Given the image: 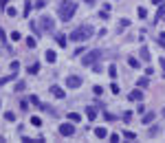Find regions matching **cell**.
Instances as JSON below:
<instances>
[{
  "mask_svg": "<svg viewBox=\"0 0 165 143\" xmlns=\"http://www.w3.org/2000/svg\"><path fill=\"white\" fill-rule=\"evenodd\" d=\"M93 35H95V29L90 24H82L71 33V40H75V42H86V40H90Z\"/></svg>",
  "mask_w": 165,
  "mask_h": 143,
  "instance_id": "cell-1",
  "label": "cell"
},
{
  "mask_svg": "<svg viewBox=\"0 0 165 143\" xmlns=\"http://www.w3.org/2000/svg\"><path fill=\"white\" fill-rule=\"evenodd\" d=\"M57 11H60V18L64 20V22H68L75 15V11H77V4L73 2V0H64V2H60V7H57Z\"/></svg>",
  "mask_w": 165,
  "mask_h": 143,
  "instance_id": "cell-2",
  "label": "cell"
},
{
  "mask_svg": "<svg viewBox=\"0 0 165 143\" xmlns=\"http://www.w3.org/2000/svg\"><path fill=\"white\" fill-rule=\"evenodd\" d=\"M38 29H42V31H53L55 29V20L51 18V15H42L38 22Z\"/></svg>",
  "mask_w": 165,
  "mask_h": 143,
  "instance_id": "cell-3",
  "label": "cell"
},
{
  "mask_svg": "<svg viewBox=\"0 0 165 143\" xmlns=\"http://www.w3.org/2000/svg\"><path fill=\"white\" fill-rule=\"evenodd\" d=\"M101 55H104V53H101V51H97V49H95V51H88V53L82 57V62H84V64H95V62L101 60Z\"/></svg>",
  "mask_w": 165,
  "mask_h": 143,
  "instance_id": "cell-4",
  "label": "cell"
},
{
  "mask_svg": "<svg viewBox=\"0 0 165 143\" xmlns=\"http://www.w3.org/2000/svg\"><path fill=\"white\" fill-rule=\"evenodd\" d=\"M60 134H62V136L75 134V123H62V125H60Z\"/></svg>",
  "mask_w": 165,
  "mask_h": 143,
  "instance_id": "cell-5",
  "label": "cell"
},
{
  "mask_svg": "<svg viewBox=\"0 0 165 143\" xmlns=\"http://www.w3.org/2000/svg\"><path fill=\"white\" fill-rule=\"evenodd\" d=\"M66 86H68V88H79V86H82V77L68 75V77H66Z\"/></svg>",
  "mask_w": 165,
  "mask_h": 143,
  "instance_id": "cell-6",
  "label": "cell"
},
{
  "mask_svg": "<svg viewBox=\"0 0 165 143\" xmlns=\"http://www.w3.org/2000/svg\"><path fill=\"white\" fill-rule=\"evenodd\" d=\"M128 99H130V101H141V99H143V90H139V88L132 90V93L128 95Z\"/></svg>",
  "mask_w": 165,
  "mask_h": 143,
  "instance_id": "cell-7",
  "label": "cell"
},
{
  "mask_svg": "<svg viewBox=\"0 0 165 143\" xmlns=\"http://www.w3.org/2000/svg\"><path fill=\"white\" fill-rule=\"evenodd\" d=\"M86 117L90 121H95V117H97V106H86Z\"/></svg>",
  "mask_w": 165,
  "mask_h": 143,
  "instance_id": "cell-8",
  "label": "cell"
},
{
  "mask_svg": "<svg viewBox=\"0 0 165 143\" xmlns=\"http://www.w3.org/2000/svg\"><path fill=\"white\" fill-rule=\"evenodd\" d=\"M95 136H97V139H106V136H108V130H106V128H95Z\"/></svg>",
  "mask_w": 165,
  "mask_h": 143,
  "instance_id": "cell-9",
  "label": "cell"
},
{
  "mask_svg": "<svg viewBox=\"0 0 165 143\" xmlns=\"http://www.w3.org/2000/svg\"><path fill=\"white\" fill-rule=\"evenodd\" d=\"M139 53H141V60H145V62H150V51H147V46H141V51H139Z\"/></svg>",
  "mask_w": 165,
  "mask_h": 143,
  "instance_id": "cell-10",
  "label": "cell"
},
{
  "mask_svg": "<svg viewBox=\"0 0 165 143\" xmlns=\"http://www.w3.org/2000/svg\"><path fill=\"white\" fill-rule=\"evenodd\" d=\"M51 93H53L55 97H60V99H62V97H64V90H62L60 86H51Z\"/></svg>",
  "mask_w": 165,
  "mask_h": 143,
  "instance_id": "cell-11",
  "label": "cell"
},
{
  "mask_svg": "<svg viewBox=\"0 0 165 143\" xmlns=\"http://www.w3.org/2000/svg\"><path fill=\"white\" fill-rule=\"evenodd\" d=\"M68 121H73V123H79V121H82L79 112H68Z\"/></svg>",
  "mask_w": 165,
  "mask_h": 143,
  "instance_id": "cell-12",
  "label": "cell"
},
{
  "mask_svg": "<svg viewBox=\"0 0 165 143\" xmlns=\"http://www.w3.org/2000/svg\"><path fill=\"white\" fill-rule=\"evenodd\" d=\"M55 60H57V55H55V51H46V62H49V64H53Z\"/></svg>",
  "mask_w": 165,
  "mask_h": 143,
  "instance_id": "cell-13",
  "label": "cell"
},
{
  "mask_svg": "<svg viewBox=\"0 0 165 143\" xmlns=\"http://www.w3.org/2000/svg\"><path fill=\"white\" fill-rule=\"evenodd\" d=\"M15 75H18V73H11V75H7V77H0V86H4L7 82H11V79H15Z\"/></svg>",
  "mask_w": 165,
  "mask_h": 143,
  "instance_id": "cell-14",
  "label": "cell"
},
{
  "mask_svg": "<svg viewBox=\"0 0 165 143\" xmlns=\"http://www.w3.org/2000/svg\"><path fill=\"white\" fill-rule=\"evenodd\" d=\"M154 121V112H147V114H143V123L147 125V123H152Z\"/></svg>",
  "mask_w": 165,
  "mask_h": 143,
  "instance_id": "cell-15",
  "label": "cell"
},
{
  "mask_svg": "<svg viewBox=\"0 0 165 143\" xmlns=\"http://www.w3.org/2000/svg\"><path fill=\"white\" fill-rule=\"evenodd\" d=\"M136 86H139V88H147V86H150V82H147V77H141L139 82H136Z\"/></svg>",
  "mask_w": 165,
  "mask_h": 143,
  "instance_id": "cell-16",
  "label": "cell"
},
{
  "mask_svg": "<svg viewBox=\"0 0 165 143\" xmlns=\"http://www.w3.org/2000/svg\"><path fill=\"white\" fill-rule=\"evenodd\" d=\"M123 136H126L128 141H134V139H136V134L132 132V130H126V132H123Z\"/></svg>",
  "mask_w": 165,
  "mask_h": 143,
  "instance_id": "cell-17",
  "label": "cell"
},
{
  "mask_svg": "<svg viewBox=\"0 0 165 143\" xmlns=\"http://www.w3.org/2000/svg\"><path fill=\"white\" fill-rule=\"evenodd\" d=\"M163 15H165V7H163V4H158V13H156V18H154V20H161Z\"/></svg>",
  "mask_w": 165,
  "mask_h": 143,
  "instance_id": "cell-18",
  "label": "cell"
},
{
  "mask_svg": "<svg viewBox=\"0 0 165 143\" xmlns=\"http://www.w3.org/2000/svg\"><path fill=\"white\" fill-rule=\"evenodd\" d=\"M31 125L40 128V125H42V119H40V117H31Z\"/></svg>",
  "mask_w": 165,
  "mask_h": 143,
  "instance_id": "cell-19",
  "label": "cell"
},
{
  "mask_svg": "<svg viewBox=\"0 0 165 143\" xmlns=\"http://www.w3.org/2000/svg\"><path fill=\"white\" fill-rule=\"evenodd\" d=\"M108 75H110V79H115V77H117V66H110V68H108Z\"/></svg>",
  "mask_w": 165,
  "mask_h": 143,
  "instance_id": "cell-20",
  "label": "cell"
},
{
  "mask_svg": "<svg viewBox=\"0 0 165 143\" xmlns=\"http://www.w3.org/2000/svg\"><path fill=\"white\" fill-rule=\"evenodd\" d=\"M128 64L132 68H136V66H139V60H136V57H128Z\"/></svg>",
  "mask_w": 165,
  "mask_h": 143,
  "instance_id": "cell-21",
  "label": "cell"
},
{
  "mask_svg": "<svg viewBox=\"0 0 165 143\" xmlns=\"http://www.w3.org/2000/svg\"><path fill=\"white\" fill-rule=\"evenodd\" d=\"M55 42H57L60 46H64V44H66V38H64V35H55Z\"/></svg>",
  "mask_w": 165,
  "mask_h": 143,
  "instance_id": "cell-22",
  "label": "cell"
},
{
  "mask_svg": "<svg viewBox=\"0 0 165 143\" xmlns=\"http://www.w3.org/2000/svg\"><path fill=\"white\" fill-rule=\"evenodd\" d=\"M20 110H22V112L29 110V101H27V99H24V101H20Z\"/></svg>",
  "mask_w": 165,
  "mask_h": 143,
  "instance_id": "cell-23",
  "label": "cell"
},
{
  "mask_svg": "<svg viewBox=\"0 0 165 143\" xmlns=\"http://www.w3.org/2000/svg\"><path fill=\"white\" fill-rule=\"evenodd\" d=\"M136 13H139V18H147V11H145V7H139V11H136Z\"/></svg>",
  "mask_w": 165,
  "mask_h": 143,
  "instance_id": "cell-24",
  "label": "cell"
},
{
  "mask_svg": "<svg viewBox=\"0 0 165 143\" xmlns=\"http://www.w3.org/2000/svg\"><path fill=\"white\" fill-rule=\"evenodd\" d=\"M27 88V86H24V82H18V84H15V88L13 90H18V93H20V90H24Z\"/></svg>",
  "mask_w": 165,
  "mask_h": 143,
  "instance_id": "cell-25",
  "label": "cell"
},
{
  "mask_svg": "<svg viewBox=\"0 0 165 143\" xmlns=\"http://www.w3.org/2000/svg\"><path fill=\"white\" fill-rule=\"evenodd\" d=\"M110 90H112V95H119V86H117L115 82H112V84H110Z\"/></svg>",
  "mask_w": 165,
  "mask_h": 143,
  "instance_id": "cell-26",
  "label": "cell"
},
{
  "mask_svg": "<svg viewBox=\"0 0 165 143\" xmlns=\"http://www.w3.org/2000/svg\"><path fill=\"white\" fill-rule=\"evenodd\" d=\"M31 104H35L38 108H42V104H40V99H38V97H35V95H31Z\"/></svg>",
  "mask_w": 165,
  "mask_h": 143,
  "instance_id": "cell-27",
  "label": "cell"
},
{
  "mask_svg": "<svg viewBox=\"0 0 165 143\" xmlns=\"http://www.w3.org/2000/svg\"><path fill=\"white\" fill-rule=\"evenodd\" d=\"M18 68H20L18 62H11V73H18Z\"/></svg>",
  "mask_w": 165,
  "mask_h": 143,
  "instance_id": "cell-28",
  "label": "cell"
},
{
  "mask_svg": "<svg viewBox=\"0 0 165 143\" xmlns=\"http://www.w3.org/2000/svg\"><path fill=\"white\" fill-rule=\"evenodd\" d=\"M27 46L33 49V46H35V40H33V38H27Z\"/></svg>",
  "mask_w": 165,
  "mask_h": 143,
  "instance_id": "cell-29",
  "label": "cell"
},
{
  "mask_svg": "<svg viewBox=\"0 0 165 143\" xmlns=\"http://www.w3.org/2000/svg\"><path fill=\"white\" fill-rule=\"evenodd\" d=\"M93 93L95 95H101V93H104V88H101V86H93Z\"/></svg>",
  "mask_w": 165,
  "mask_h": 143,
  "instance_id": "cell-30",
  "label": "cell"
},
{
  "mask_svg": "<svg viewBox=\"0 0 165 143\" xmlns=\"http://www.w3.org/2000/svg\"><path fill=\"white\" fill-rule=\"evenodd\" d=\"M22 35H20V33L18 31H13V33H11V40H13V42H18V40H20Z\"/></svg>",
  "mask_w": 165,
  "mask_h": 143,
  "instance_id": "cell-31",
  "label": "cell"
},
{
  "mask_svg": "<svg viewBox=\"0 0 165 143\" xmlns=\"http://www.w3.org/2000/svg\"><path fill=\"white\" fill-rule=\"evenodd\" d=\"M4 11H7V15H15V13H18V11H15L13 7H7V9H4Z\"/></svg>",
  "mask_w": 165,
  "mask_h": 143,
  "instance_id": "cell-32",
  "label": "cell"
},
{
  "mask_svg": "<svg viewBox=\"0 0 165 143\" xmlns=\"http://www.w3.org/2000/svg\"><path fill=\"white\" fill-rule=\"evenodd\" d=\"M29 11H31V2H29V0H27V2H24V15L29 13Z\"/></svg>",
  "mask_w": 165,
  "mask_h": 143,
  "instance_id": "cell-33",
  "label": "cell"
},
{
  "mask_svg": "<svg viewBox=\"0 0 165 143\" xmlns=\"http://www.w3.org/2000/svg\"><path fill=\"white\" fill-rule=\"evenodd\" d=\"M158 44H161V46H165V33H161V35H158Z\"/></svg>",
  "mask_w": 165,
  "mask_h": 143,
  "instance_id": "cell-34",
  "label": "cell"
},
{
  "mask_svg": "<svg viewBox=\"0 0 165 143\" xmlns=\"http://www.w3.org/2000/svg\"><path fill=\"white\" fill-rule=\"evenodd\" d=\"M38 71H40V64H33V66L29 68V73H38Z\"/></svg>",
  "mask_w": 165,
  "mask_h": 143,
  "instance_id": "cell-35",
  "label": "cell"
},
{
  "mask_svg": "<svg viewBox=\"0 0 165 143\" xmlns=\"http://www.w3.org/2000/svg\"><path fill=\"white\" fill-rule=\"evenodd\" d=\"M44 4H46V0H38V2H35V7H38V9H42Z\"/></svg>",
  "mask_w": 165,
  "mask_h": 143,
  "instance_id": "cell-36",
  "label": "cell"
},
{
  "mask_svg": "<svg viewBox=\"0 0 165 143\" xmlns=\"http://www.w3.org/2000/svg\"><path fill=\"white\" fill-rule=\"evenodd\" d=\"M0 42H7V35H4V31L0 29Z\"/></svg>",
  "mask_w": 165,
  "mask_h": 143,
  "instance_id": "cell-37",
  "label": "cell"
},
{
  "mask_svg": "<svg viewBox=\"0 0 165 143\" xmlns=\"http://www.w3.org/2000/svg\"><path fill=\"white\" fill-rule=\"evenodd\" d=\"M152 2H154V4H163V0H152Z\"/></svg>",
  "mask_w": 165,
  "mask_h": 143,
  "instance_id": "cell-38",
  "label": "cell"
},
{
  "mask_svg": "<svg viewBox=\"0 0 165 143\" xmlns=\"http://www.w3.org/2000/svg\"><path fill=\"white\" fill-rule=\"evenodd\" d=\"M163 117H165V110H163Z\"/></svg>",
  "mask_w": 165,
  "mask_h": 143,
  "instance_id": "cell-39",
  "label": "cell"
}]
</instances>
